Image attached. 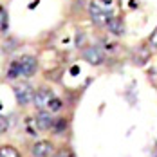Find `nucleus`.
Masks as SVG:
<instances>
[{"instance_id": "6e6552de", "label": "nucleus", "mask_w": 157, "mask_h": 157, "mask_svg": "<svg viewBox=\"0 0 157 157\" xmlns=\"http://www.w3.org/2000/svg\"><path fill=\"white\" fill-rule=\"evenodd\" d=\"M52 154V144L49 141H38L33 146V155L34 157H49Z\"/></svg>"}, {"instance_id": "1a4fd4ad", "label": "nucleus", "mask_w": 157, "mask_h": 157, "mask_svg": "<svg viewBox=\"0 0 157 157\" xmlns=\"http://www.w3.org/2000/svg\"><path fill=\"white\" fill-rule=\"evenodd\" d=\"M107 27H109V31L112 33V34H116V36L125 34V24H123V20H121V18L112 16V18L109 20V24H107Z\"/></svg>"}, {"instance_id": "f3484780", "label": "nucleus", "mask_w": 157, "mask_h": 157, "mask_svg": "<svg viewBox=\"0 0 157 157\" xmlns=\"http://www.w3.org/2000/svg\"><path fill=\"white\" fill-rule=\"evenodd\" d=\"M0 128H2V132H6V130H7V117H6V116H2V117H0Z\"/></svg>"}, {"instance_id": "0eeeda50", "label": "nucleus", "mask_w": 157, "mask_h": 157, "mask_svg": "<svg viewBox=\"0 0 157 157\" xmlns=\"http://www.w3.org/2000/svg\"><path fill=\"white\" fill-rule=\"evenodd\" d=\"M132 58H134V63L136 65H144V63L150 60V49L146 47V45L136 47L134 52H132Z\"/></svg>"}, {"instance_id": "2eb2a0df", "label": "nucleus", "mask_w": 157, "mask_h": 157, "mask_svg": "<svg viewBox=\"0 0 157 157\" xmlns=\"http://www.w3.org/2000/svg\"><path fill=\"white\" fill-rule=\"evenodd\" d=\"M54 157H74V155H72V152H71V150L63 148V150H60V152H58Z\"/></svg>"}, {"instance_id": "20e7f679", "label": "nucleus", "mask_w": 157, "mask_h": 157, "mask_svg": "<svg viewBox=\"0 0 157 157\" xmlns=\"http://www.w3.org/2000/svg\"><path fill=\"white\" fill-rule=\"evenodd\" d=\"M54 98V94H52V90L51 89H47V87H40L38 90H36V94H34V107L38 110L42 109H47L49 103H51V99Z\"/></svg>"}, {"instance_id": "f8f14e48", "label": "nucleus", "mask_w": 157, "mask_h": 157, "mask_svg": "<svg viewBox=\"0 0 157 157\" xmlns=\"http://www.w3.org/2000/svg\"><path fill=\"white\" fill-rule=\"evenodd\" d=\"M47 109L51 110V112H58V110L62 109V99H58V98H52Z\"/></svg>"}, {"instance_id": "9d476101", "label": "nucleus", "mask_w": 157, "mask_h": 157, "mask_svg": "<svg viewBox=\"0 0 157 157\" xmlns=\"http://www.w3.org/2000/svg\"><path fill=\"white\" fill-rule=\"evenodd\" d=\"M0 157H20V152L16 150L15 146H2Z\"/></svg>"}, {"instance_id": "423d86ee", "label": "nucleus", "mask_w": 157, "mask_h": 157, "mask_svg": "<svg viewBox=\"0 0 157 157\" xmlns=\"http://www.w3.org/2000/svg\"><path fill=\"white\" fill-rule=\"evenodd\" d=\"M34 123H36V128L38 130H49V128H52V125H54V119H52L51 112L40 110L36 114V117H34Z\"/></svg>"}, {"instance_id": "4468645a", "label": "nucleus", "mask_w": 157, "mask_h": 157, "mask_svg": "<svg viewBox=\"0 0 157 157\" xmlns=\"http://www.w3.org/2000/svg\"><path fill=\"white\" fill-rule=\"evenodd\" d=\"M83 44H85V34L81 31H78V34H76V45L78 47H83Z\"/></svg>"}, {"instance_id": "f03ea898", "label": "nucleus", "mask_w": 157, "mask_h": 157, "mask_svg": "<svg viewBox=\"0 0 157 157\" xmlns=\"http://www.w3.org/2000/svg\"><path fill=\"white\" fill-rule=\"evenodd\" d=\"M89 11H90V20L94 22V25H98V27H105L109 24V20L112 18V13L107 11V9H103L99 4H90Z\"/></svg>"}, {"instance_id": "ddd939ff", "label": "nucleus", "mask_w": 157, "mask_h": 157, "mask_svg": "<svg viewBox=\"0 0 157 157\" xmlns=\"http://www.w3.org/2000/svg\"><path fill=\"white\" fill-rule=\"evenodd\" d=\"M2 33H6L7 31V11L6 9H2Z\"/></svg>"}, {"instance_id": "7ed1b4c3", "label": "nucleus", "mask_w": 157, "mask_h": 157, "mask_svg": "<svg viewBox=\"0 0 157 157\" xmlns=\"http://www.w3.org/2000/svg\"><path fill=\"white\" fill-rule=\"evenodd\" d=\"M16 65H18V71H20V76H33L36 72V58L34 56H20L16 60Z\"/></svg>"}, {"instance_id": "39448f33", "label": "nucleus", "mask_w": 157, "mask_h": 157, "mask_svg": "<svg viewBox=\"0 0 157 157\" xmlns=\"http://www.w3.org/2000/svg\"><path fill=\"white\" fill-rule=\"evenodd\" d=\"M83 58H85V62H89L90 65H101L105 62V52L98 45H92V47H87L83 51Z\"/></svg>"}, {"instance_id": "9b49d317", "label": "nucleus", "mask_w": 157, "mask_h": 157, "mask_svg": "<svg viewBox=\"0 0 157 157\" xmlns=\"http://www.w3.org/2000/svg\"><path fill=\"white\" fill-rule=\"evenodd\" d=\"M67 130V121L65 119H58V121H54V125H52V132L56 134V136H60Z\"/></svg>"}, {"instance_id": "dca6fc26", "label": "nucleus", "mask_w": 157, "mask_h": 157, "mask_svg": "<svg viewBox=\"0 0 157 157\" xmlns=\"http://www.w3.org/2000/svg\"><path fill=\"white\" fill-rule=\"evenodd\" d=\"M150 45H152L154 49H157V29L150 34Z\"/></svg>"}, {"instance_id": "f257e3e1", "label": "nucleus", "mask_w": 157, "mask_h": 157, "mask_svg": "<svg viewBox=\"0 0 157 157\" xmlns=\"http://www.w3.org/2000/svg\"><path fill=\"white\" fill-rule=\"evenodd\" d=\"M15 98L16 101H18V105H29L34 101V89H33L29 83H18L15 85Z\"/></svg>"}]
</instances>
